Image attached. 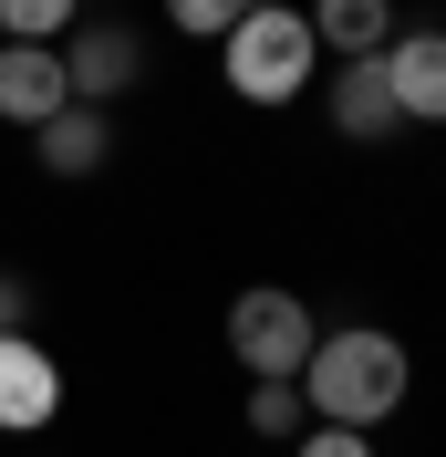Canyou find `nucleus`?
Masks as SVG:
<instances>
[{
    "mask_svg": "<svg viewBox=\"0 0 446 457\" xmlns=\"http://www.w3.org/2000/svg\"><path fill=\"white\" fill-rule=\"evenodd\" d=\"M405 395H416V353H405L384 322H333V333L311 343V364H301L311 427H363L374 436Z\"/></svg>",
    "mask_w": 446,
    "mask_h": 457,
    "instance_id": "nucleus-1",
    "label": "nucleus"
},
{
    "mask_svg": "<svg viewBox=\"0 0 446 457\" xmlns=\"http://www.w3.org/2000/svg\"><path fill=\"white\" fill-rule=\"evenodd\" d=\"M219 73H228L239 104H301L311 73H322V42H311V21L291 11V0H250L239 31L219 42Z\"/></svg>",
    "mask_w": 446,
    "mask_h": 457,
    "instance_id": "nucleus-2",
    "label": "nucleus"
},
{
    "mask_svg": "<svg viewBox=\"0 0 446 457\" xmlns=\"http://www.w3.org/2000/svg\"><path fill=\"white\" fill-rule=\"evenodd\" d=\"M311 343H322V322H311L301 291L260 281V291H239V302H228V353H239V374H250V385H270V374H291V385H301Z\"/></svg>",
    "mask_w": 446,
    "mask_h": 457,
    "instance_id": "nucleus-3",
    "label": "nucleus"
},
{
    "mask_svg": "<svg viewBox=\"0 0 446 457\" xmlns=\"http://www.w3.org/2000/svg\"><path fill=\"white\" fill-rule=\"evenodd\" d=\"M53 53H62V84H73V104H114V94L145 73V42H136L125 21H84L73 42H53Z\"/></svg>",
    "mask_w": 446,
    "mask_h": 457,
    "instance_id": "nucleus-4",
    "label": "nucleus"
},
{
    "mask_svg": "<svg viewBox=\"0 0 446 457\" xmlns=\"http://www.w3.org/2000/svg\"><path fill=\"white\" fill-rule=\"evenodd\" d=\"M53 416H62V364L31 333H0V427L31 436V427H53Z\"/></svg>",
    "mask_w": 446,
    "mask_h": 457,
    "instance_id": "nucleus-5",
    "label": "nucleus"
},
{
    "mask_svg": "<svg viewBox=\"0 0 446 457\" xmlns=\"http://www.w3.org/2000/svg\"><path fill=\"white\" fill-rule=\"evenodd\" d=\"M384 84L405 125H446V31H394L384 42Z\"/></svg>",
    "mask_w": 446,
    "mask_h": 457,
    "instance_id": "nucleus-6",
    "label": "nucleus"
},
{
    "mask_svg": "<svg viewBox=\"0 0 446 457\" xmlns=\"http://www.w3.org/2000/svg\"><path fill=\"white\" fill-rule=\"evenodd\" d=\"M62 104H73L62 53H42V42H0V125H53Z\"/></svg>",
    "mask_w": 446,
    "mask_h": 457,
    "instance_id": "nucleus-7",
    "label": "nucleus"
},
{
    "mask_svg": "<svg viewBox=\"0 0 446 457\" xmlns=\"http://www.w3.org/2000/svg\"><path fill=\"white\" fill-rule=\"evenodd\" d=\"M333 136H353V145H384V136H405V114H394V84H384V53L333 62Z\"/></svg>",
    "mask_w": 446,
    "mask_h": 457,
    "instance_id": "nucleus-8",
    "label": "nucleus"
},
{
    "mask_svg": "<svg viewBox=\"0 0 446 457\" xmlns=\"http://www.w3.org/2000/svg\"><path fill=\"white\" fill-rule=\"evenodd\" d=\"M301 21H311V42H322L333 62H363V53H384L394 31H405V21H394V0H311Z\"/></svg>",
    "mask_w": 446,
    "mask_h": 457,
    "instance_id": "nucleus-9",
    "label": "nucleus"
},
{
    "mask_svg": "<svg viewBox=\"0 0 446 457\" xmlns=\"http://www.w3.org/2000/svg\"><path fill=\"white\" fill-rule=\"evenodd\" d=\"M31 145H42V167L53 177H94L114 156V125H104V104H62L53 125H31Z\"/></svg>",
    "mask_w": 446,
    "mask_h": 457,
    "instance_id": "nucleus-10",
    "label": "nucleus"
},
{
    "mask_svg": "<svg viewBox=\"0 0 446 457\" xmlns=\"http://www.w3.org/2000/svg\"><path fill=\"white\" fill-rule=\"evenodd\" d=\"M301 427H311V405H301V385H291V374H270V385H250V436H270V447H291Z\"/></svg>",
    "mask_w": 446,
    "mask_h": 457,
    "instance_id": "nucleus-11",
    "label": "nucleus"
},
{
    "mask_svg": "<svg viewBox=\"0 0 446 457\" xmlns=\"http://www.w3.org/2000/svg\"><path fill=\"white\" fill-rule=\"evenodd\" d=\"M73 11H84V0H0V42H42V53H53L62 31H73Z\"/></svg>",
    "mask_w": 446,
    "mask_h": 457,
    "instance_id": "nucleus-12",
    "label": "nucleus"
},
{
    "mask_svg": "<svg viewBox=\"0 0 446 457\" xmlns=\"http://www.w3.org/2000/svg\"><path fill=\"white\" fill-rule=\"evenodd\" d=\"M239 11H250V0H167V31H187V42H228Z\"/></svg>",
    "mask_w": 446,
    "mask_h": 457,
    "instance_id": "nucleus-13",
    "label": "nucleus"
},
{
    "mask_svg": "<svg viewBox=\"0 0 446 457\" xmlns=\"http://www.w3.org/2000/svg\"><path fill=\"white\" fill-rule=\"evenodd\" d=\"M291 457H374V436H363V427H301Z\"/></svg>",
    "mask_w": 446,
    "mask_h": 457,
    "instance_id": "nucleus-14",
    "label": "nucleus"
},
{
    "mask_svg": "<svg viewBox=\"0 0 446 457\" xmlns=\"http://www.w3.org/2000/svg\"><path fill=\"white\" fill-rule=\"evenodd\" d=\"M21 312H31V281H21V270H0V333H21Z\"/></svg>",
    "mask_w": 446,
    "mask_h": 457,
    "instance_id": "nucleus-15",
    "label": "nucleus"
}]
</instances>
